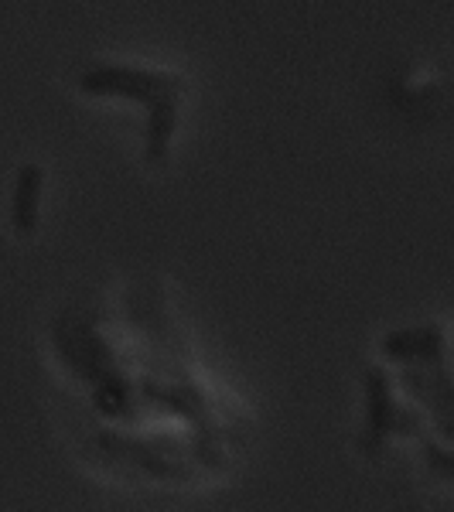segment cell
<instances>
[{
    "instance_id": "3957f363",
    "label": "cell",
    "mask_w": 454,
    "mask_h": 512,
    "mask_svg": "<svg viewBox=\"0 0 454 512\" xmlns=\"http://www.w3.org/2000/svg\"><path fill=\"white\" fill-rule=\"evenodd\" d=\"M38 195H41V171L24 168V175L18 178V192H14V216H11L18 233H31V229H35Z\"/></svg>"
},
{
    "instance_id": "7a4b0ae2",
    "label": "cell",
    "mask_w": 454,
    "mask_h": 512,
    "mask_svg": "<svg viewBox=\"0 0 454 512\" xmlns=\"http://www.w3.org/2000/svg\"><path fill=\"white\" fill-rule=\"evenodd\" d=\"M79 89L96 99H120L140 106L144 120V161L151 168L168 161L175 147V130L185 106V76L164 65L140 62H106L82 72Z\"/></svg>"
},
{
    "instance_id": "6da1fadb",
    "label": "cell",
    "mask_w": 454,
    "mask_h": 512,
    "mask_svg": "<svg viewBox=\"0 0 454 512\" xmlns=\"http://www.w3.org/2000/svg\"><path fill=\"white\" fill-rule=\"evenodd\" d=\"M48 352L72 441L103 475L192 489L236 468L250 437L243 403L216 383L158 280L65 308Z\"/></svg>"
}]
</instances>
